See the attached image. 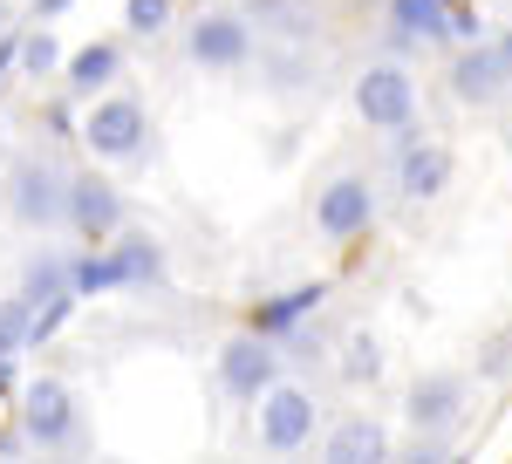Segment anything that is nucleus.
<instances>
[{
    "label": "nucleus",
    "mask_w": 512,
    "mask_h": 464,
    "mask_svg": "<svg viewBox=\"0 0 512 464\" xmlns=\"http://www.w3.org/2000/svg\"><path fill=\"white\" fill-rule=\"evenodd\" d=\"M280 383V348L274 335H260V328H246L233 342H219V389L239 396V403H260V389Z\"/></svg>",
    "instance_id": "1a4fd4ad"
},
{
    "label": "nucleus",
    "mask_w": 512,
    "mask_h": 464,
    "mask_svg": "<svg viewBox=\"0 0 512 464\" xmlns=\"http://www.w3.org/2000/svg\"><path fill=\"white\" fill-rule=\"evenodd\" d=\"M321 301H328V287H321V280H308V287H287L280 301H267V308L253 314V328L280 342V335H287L294 321H308V314H321Z\"/></svg>",
    "instance_id": "2eb2a0df"
},
{
    "label": "nucleus",
    "mask_w": 512,
    "mask_h": 464,
    "mask_svg": "<svg viewBox=\"0 0 512 464\" xmlns=\"http://www.w3.org/2000/svg\"><path fill=\"white\" fill-rule=\"evenodd\" d=\"M55 69H62V48H55V35H48V28H28V35H21V76H55Z\"/></svg>",
    "instance_id": "412c9836"
},
{
    "label": "nucleus",
    "mask_w": 512,
    "mask_h": 464,
    "mask_svg": "<svg viewBox=\"0 0 512 464\" xmlns=\"http://www.w3.org/2000/svg\"><path fill=\"white\" fill-rule=\"evenodd\" d=\"M369 226H376V192H369V178H362V171H335L315 192V232L328 246H349L355 232H369Z\"/></svg>",
    "instance_id": "0eeeda50"
},
{
    "label": "nucleus",
    "mask_w": 512,
    "mask_h": 464,
    "mask_svg": "<svg viewBox=\"0 0 512 464\" xmlns=\"http://www.w3.org/2000/svg\"><path fill=\"white\" fill-rule=\"evenodd\" d=\"M355 110H362L369 130L396 137V151L424 137V130H417V82H410L403 62H369V69L355 76Z\"/></svg>",
    "instance_id": "f257e3e1"
},
{
    "label": "nucleus",
    "mask_w": 512,
    "mask_h": 464,
    "mask_svg": "<svg viewBox=\"0 0 512 464\" xmlns=\"http://www.w3.org/2000/svg\"><path fill=\"white\" fill-rule=\"evenodd\" d=\"M82 294H55V301H41V308H28V348H41L62 321H69V308H76Z\"/></svg>",
    "instance_id": "b1692460"
},
{
    "label": "nucleus",
    "mask_w": 512,
    "mask_h": 464,
    "mask_svg": "<svg viewBox=\"0 0 512 464\" xmlns=\"http://www.w3.org/2000/svg\"><path fill=\"white\" fill-rule=\"evenodd\" d=\"M198 7H205V0H198Z\"/></svg>",
    "instance_id": "2f4dec72"
},
{
    "label": "nucleus",
    "mask_w": 512,
    "mask_h": 464,
    "mask_svg": "<svg viewBox=\"0 0 512 464\" xmlns=\"http://www.w3.org/2000/svg\"><path fill=\"white\" fill-rule=\"evenodd\" d=\"M506 151H512V130H506Z\"/></svg>",
    "instance_id": "7c9ffc66"
},
{
    "label": "nucleus",
    "mask_w": 512,
    "mask_h": 464,
    "mask_svg": "<svg viewBox=\"0 0 512 464\" xmlns=\"http://www.w3.org/2000/svg\"><path fill=\"white\" fill-rule=\"evenodd\" d=\"M76 96H55V103H41V130L48 137H82V123H76V110H69Z\"/></svg>",
    "instance_id": "393cba45"
},
{
    "label": "nucleus",
    "mask_w": 512,
    "mask_h": 464,
    "mask_svg": "<svg viewBox=\"0 0 512 464\" xmlns=\"http://www.w3.org/2000/svg\"><path fill=\"white\" fill-rule=\"evenodd\" d=\"M390 28L403 48L410 41H437L451 28V0H390Z\"/></svg>",
    "instance_id": "dca6fc26"
},
{
    "label": "nucleus",
    "mask_w": 512,
    "mask_h": 464,
    "mask_svg": "<svg viewBox=\"0 0 512 464\" xmlns=\"http://www.w3.org/2000/svg\"><path fill=\"white\" fill-rule=\"evenodd\" d=\"M342 376H349L355 389H362V383H376V376H383V342H376L369 328H355L349 342H342Z\"/></svg>",
    "instance_id": "aec40b11"
},
{
    "label": "nucleus",
    "mask_w": 512,
    "mask_h": 464,
    "mask_svg": "<svg viewBox=\"0 0 512 464\" xmlns=\"http://www.w3.org/2000/svg\"><path fill=\"white\" fill-rule=\"evenodd\" d=\"M69 232H76L82 246H110L123 232V198L96 171V157H89V171H69Z\"/></svg>",
    "instance_id": "6e6552de"
},
{
    "label": "nucleus",
    "mask_w": 512,
    "mask_h": 464,
    "mask_svg": "<svg viewBox=\"0 0 512 464\" xmlns=\"http://www.w3.org/2000/svg\"><path fill=\"white\" fill-rule=\"evenodd\" d=\"M512 89V62L499 41H465L458 62H451V96L458 103H499Z\"/></svg>",
    "instance_id": "9b49d317"
},
{
    "label": "nucleus",
    "mask_w": 512,
    "mask_h": 464,
    "mask_svg": "<svg viewBox=\"0 0 512 464\" xmlns=\"http://www.w3.org/2000/svg\"><path fill=\"white\" fill-rule=\"evenodd\" d=\"M117 76H123V48L117 41H89V48H76V55L62 62V89H69L76 103H96Z\"/></svg>",
    "instance_id": "ddd939ff"
},
{
    "label": "nucleus",
    "mask_w": 512,
    "mask_h": 464,
    "mask_svg": "<svg viewBox=\"0 0 512 464\" xmlns=\"http://www.w3.org/2000/svg\"><path fill=\"white\" fill-rule=\"evenodd\" d=\"M7 69H21V35H14V28L0 35V82H7Z\"/></svg>",
    "instance_id": "bb28decb"
},
{
    "label": "nucleus",
    "mask_w": 512,
    "mask_h": 464,
    "mask_svg": "<svg viewBox=\"0 0 512 464\" xmlns=\"http://www.w3.org/2000/svg\"><path fill=\"white\" fill-rule=\"evenodd\" d=\"M76 0H35V21H55V14H69Z\"/></svg>",
    "instance_id": "cd10ccee"
},
{
    "label": "nucleus",
    "mask_w": 512,
    "mask_h": 464,
    "mask_svg": "<svg viewBox=\"0 0 512 464\" xmlns=\"http://www.w3.org/2000/svg\"><path fill=\"white\" fill-rule=\"evenodd\" d=\"M14 417H21V437H28L35 451H76V444H82L76 389L62 383V376H35V383L21 389Z\"/></svg>",
    "instance_id": "7ed1b4c3"
},
{
    "label": "nucleus",
    "mask_w": 512,
    "mask_h": 464,
    "mask_svg": "<svg viewBox=\"0 0 512 464\" xmlns=\"http://www.w3.org/2000/svg\"><path fill=\"white\" fill-rule=\"evenodd\" d=\"M499 48H506V62H512V35H506V41H499Z\"/></svg>",
    "instance_id": "c756f323"
},
{
    "label": "nucleus",
    "mask_w": 512,
    "mask_h": 464,
    "mask_svg": "<svg viewBox=\"0 0 512 464\" xmlns=\"http://www.w3.org/2000/svg\"><path fill=\"white\" fill-rule=\"evenodd\" d=\"M69 287H76V294H110V287H130V280H123L117 246H82L76 260H69Z\"/></svg>",
    "instance_id": "f3484780"
},
{
    "label": "nucleus",
    "mask_w": 512,
    "mask_h": 464,
    "mask_svg": "<svg viewBox=\"0 0 512 464\" xmlns=\"http://www.w3.org/2000/svg\"><path fill=\"white\" fill-rule=\"evenodd\" d=\"M82 151L96 157V164H137V157L151 151V116L137 96H96L89 116H82Z\"/></svg>",
    "instance_id": "f03ea898"
},
{
    "label": "nucleus",
    "mask_w": 512,
    "mask_h": 464,
    "mask_svg": "<svg viewBox=\"0 0 512 464\" xmlns=\"http://www.w3.org/2000/svg\"><path fill=\"white\" fill-rule=\"evenodd\" d=\"M7 212L28 232H62L69 226V171H55L41 157H21L7 171Z\"/></svg>",
    "instance_id": "20e7f679"
},
{
    "label": "nucleus",
    "mask_w": 512,
    "mask_h": 464,
    "mask_svg": "<svg viewBox=\"0 0 512 464\" xmlns=\"http://www.w3.org/2000/svg\"><path fill=\"white\" fill-rule=\"evenodd\" d=\"M21 348H28V301L21 294H0V355L14 362Z\"/></svg>",
    "instance_id": "5701e85b"
},
{
    "label": "nucleus",
    "mask_w": 512,
    "mask_h": 464,
    "mask_svg": "<svg viewBox=\"0 0 512 464\" xmlns=\"http://www.w3.org/2000/svg\"><path fill=\"white\" fill-rule=\"evenodd\" d=\"M321 458L328 464H376V458H390V430L376 424V417H342L321 437Z\"/></svg>",
    "instance_id": "4468645a"
},
{
    "label": "nucleus",
    "mask_w": 512,
    "mask_h": 464,
    "mask_svg": "<svg viewBox=\"0 0 512 464\" xmlns=\"http://www.w3.org/2000/svg\"><path fill=\"white\" fill-rule=\"evenodd\" d=\"M7 28H14V0H0V35H7Z\"/></svg>",
    "instance_id": "c85d7f7f"
},
{
    "label": "nucleus",
    "mask_w": 512,
    "mask_h": 464,
    "mask_svg": "<svg viewBox=\"0 0 512 464\" xmlns=\"http://www.w3.org/2000/svg\"><path fill=\"white\" fill-rule=\"evenodd\" d=\"M55 294H76V287H69V260L41 246L35 260L21 267V301H28V308H41V301H55Z\"/></svg>",
    "instance_id": "a211bd4d"
},
{
    "label": "nucleus",
    "mask_w": 512,
    "mask_h": 464,
    "mask_svg": "<svg viewBox=\"0 0 512 464\" xmlns=\"http://www.w3.org/2000/svg\"><path fill=\"white\" fill-rule=\"evenodd\" d=\"M444 185H451V151L444 144H403L396 151V198L403 205H431V198H444Z\"/></svg>",
    "instance_id": "f8f14e48"
},
{
    "label": "nucleus",
    "mask_w": 512,
    "mask_h": 464,
    "mask_svg": "<svg viewBox=\"0 0 512 464\" xmlns=\"http://www.w3.org/2000/svg\"><path fill=\"white\" fill-rule=\"evenodd\" d=\"M451 41H485V21H478L472 7H451V28H444Z\"/></svg>",
    "instance_id": "a878e982"
},
{
    "label": "nucleus",
    "mask_w": 512,
    "mask_h": 464,
    "mask_svg": "<svg viewBox=\"0 0 512 464\" xmlns=\"http://www.w3.org/2000/svg\"><path fill=\"white\" fill-rule=\"evenodd\" d=\"M185 55L212 76H233L253 62V14H233V7H198V21L185 28Z\"/></svg>",
    "instance_id": "39448f33"
},
{
    "label": "nucleus",
    "mask_w": 512,
    "mask_h": 464,
    "mask_svg": "<svg viewBox=\"0 0 512 464\" xmlns=\"http://www.w3.org/2000/svg\"><path fill=\"white\" fill-rule=\"evenodd\" d=\"M110 246H117L123 280H130V287H144V280H164V246L151 239V232H117Z\"/></svg>",
    "instance_id": "6ab92c4d"
},
{
    "label": "nucleus",
    "mask_w": 512,
    "mask_h": 464,
    "mask_svg": "<svg viewBox=\"0 0 512 464\" xmlns=\"http://www.w3.org/2000/svg\"><path fill=\"white\" fill-rule=\"evenodd\" d=\"M465 396H472V383L458 369H437V376H424V383L410 389L403 417H410L417 437H444V430H458V417H465Z\"/></svg>",
    "instance_id": "9d476101"
},
{
    "label": "nucleus",
    "mask_w": 512,
    "mask_h": 464,
    "mask_svg": "<svg viewBox=\"0 0 512 464\" xmlns=\"http://www.w3.org/2000/svg\"><path fill=\"white\" fill-rule=\"evenodd\" d=\"M123 28L144 41H158L171 28V0H123Z\"/></svg>",
    "instance_id": "4be33fe9"
},
{
    "label": "nucleus",
    "mask_w": 512,
    "mask_h": 464,
    "mask_svg": "<svg viewBox=\"0 0 512 464\" xmlns=\"http://www.w3.org/2000/svg\"><path fill=\"white\" fill-rule=\"evenodd\" d=\"M315 396L301 383H267L260 389V417H253V430H260V451H274V458H287V451H308L315 444Z\"/></svg>",
    "instance_id": "423d86ee"
}]
</instances>
